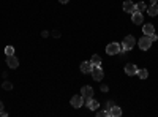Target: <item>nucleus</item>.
<instances>
[{"instance_id":"nucleus-2","label":"nucleus","mask_w":158,"mask_h":117,"mask_svg":"<svg viewBox=\"0 0 158 117\" xmlns=\"http://www.w3.org/2000/svg\"><path fill=\"white\" fill-rule=\"evenodd\" d=\"M120 51H122V48L118 43H109L106 46V54L108 56H117V54H120Z\"/></svg>"},{"instance_id":"nucleus-7","label":"nucleus","mask_w":158,"mask_h":117,"mask_svg":"<svg viewBox=\"0 0 158 117\" xmlns=\"http://www.w3.org/2000/svg\"><path fill=\"white\" fill-rule=\"evenodd\" d=\"M82 103H84V97H82V95H74V97L71 98V106H73V108H81Z\"/></svg>"},{"instance_id":"nucleus-15","label":"nucleus","mask_w":158,"mask_h":117,"mask_svg":"<svg viewBox=\"0 0 158 117\" xmlns=\"http://www.w3.org/2000/svg\"><path fill=\"white\" fill-rule=\"evenodd\" d=\"M111 115H112V117H120V115H122V109L114 105V106L111 108Z\"/></svg>"},{"instance_id":"nucleus-12","label":"nucleus","mask_w":158,"mask_h":117,"mask_svg":"<svg viewBox=\"0 0 158 117\" xmlns=\"http://www.w3.org/2000/svg\"><path fill=\"white\" fill-rule=\"evenodd\" d=\"M87 103V108L90 109V111H97L98 109V106H100V103L97 101V100H94V98H90L89 101H85Z\"/></svg>"},{"instance_id":"nucleus-4","label":"nucleus","mask_w":158,"mask_h":117,"mask_svg":"<svg viewBox=\"0 0 158 117\" xmlns=\"http://www.w3.org/2000/svg\"><path fill=\"white\" fill-rule=\"evenodd\" d=\"M81 95L84 97V101H89L92 98V95H94V89H92L90 86H84L81 89Z\"/></svg>"},{"instance_id":"nucleus-18","label":"nucleus","mask_w":158,"mask_h":117,"mask_svg":"<svg viewBox=\"0 0 158 117\" xmlns=\"http://www.w3.org/2000/svg\"><path fill=\"white\" fill-rule=\"evenodd\" d=\"M147 8V5L144 3V2H139V3H136V11H139V13H142L144 10Z\"/></svg>"},{"instance_id":"nucleus-9","label":"nucleus","mask_w":158,"mask_h":117,"mask_svg":"<svg viewBox=\"0 0 158 117\" xmlns=\"http://www.w3.org/2000/svg\"><path fill=\"white\" fill-rule=\"evenodd\" d=\"M125 73L128 76H135L138 73V67H136V65H133V63H127L125 65Z\"/></svg>"},{"instance_id":"nucleus-8","label":"nucleus","mask_w":158,"mask_h":117,"mask_svg":"<svg viewBox=\"0 0 158 117\" xmlns=\"http://www.w3.org/2000/svg\"><path fill=\"white\" fill-rule=\"evenodd\" d=\"M123 10L127 13H135L136 11V3H133L131 0H125L123 2Z\"/></svg>"},{"instance_id":"nucleus-23","label":"nucleus","mask_w":158,"mask_h":117,"mask_svg":"<svg viewBox=\"0 0 158 117\" xmlns=\"http://www.w3.org/2000/svg\"><path fill=\"white\" fill-rule=\"evenodd\" d=\"M108 90H109V87H108V86H104V84L101 86V92H108Z\"/></svg>"},{"instance_id":"nucleus-10","label":"nucleus","mask_w":158,"mask_h":117,"mask_svg":"<svg viewBox=\"0 0 158 117\" xmlns=\"http://www.w3.org/2000/svg\"><path fill=\"white\" fill-rule=\"evenodd\" d=\"M147 13H149V16H156L158 15V2H153L149 8H147Z\"/></svg>"},{"instance_id":"nucleus-19","label":"nucleus","mask_w":158,"mask_h":117,"mask_svg":"<svg viewBox=\"0 0 158 117\" xmlns=\"http://www.w3.org/2000/svg\"><path fill=\"white\" fill-rule=\"evenodd\" d=\"M5 54L6 56H15V48H13V46H6L5 48Z\"/></svg>"},{"instance_id":"nucleus-16","label":"nucleus","mask_w":158,"mask_h":117,"mask_svg":"<svg viewBox=\"0 0 158 117\" xmlns=\"http://www.w3.org/2000/svg\"><path fill=\"white\" fill-rule=\"evenodd\" d=\"M90 63H92V67H100L101 65V57L100 56H92Z\"/></svg>"},{"instance_id":"nucleus-26","label":"nucleus","mask_w":158,"mask_h":117,"mask_svg":"<svg viewBox=\"0 0 158 117\" xmlns=\"http://www.w3.org/2000/svg\"><path fill=\"white\" fill-rule=\"evenodd\" d=\"M2 109H3V103H2V101H0V111H2Z\"/></svg>"},{"instance_id":"nucleus-17","label":"nucleus","mask_w":158,"mask_h":117,"mask_svg":"<svg viewBox=\"0 0 158 117\" xmlns=\"http://www.w3.org/2000/svg\"><path fill=\"white\" fill-rule=\"evenodd\" d=\"M136 74H138V76L141 77V79H147V76H149V71H147L146 68H141V70L138 68V73H136Z\"/></svg>"},{"instance_id":"nucleus-22","label":"nucleus","mask_w":158,"mask_h":117,"mask_svg":"<svg viewBox=\"0 0 158 117\" xmlns=\"http://www.w3.org/2000/svg\"><path fill=\"white\" fill-rule=\"evenodd\" d=\"M112 106H114V101H108V103H106V109H108V111H111Z\"/></svg>"},{"instance_id":"nucleus-11","label":"nucleus","mask_w":158,"mask_h":117,"mask_svg":"<svg viewBox=\"0 0 158 117\" xmlns=\"http://www.w3.org/2000/svg\"><path fill=\"white\" fill-rule=\"evenodd\" d=\"M131 15H133V24H136V25H139V24H142V13H139V11H135V13H131Z\"/></svg>"},{"instance_id":"nucleus-24","label":"nucleus","mask_w":158,"mask_h":117,"mask_svg":"<svg viewBox=\"0 0 158 117\" xmlns=\"http://www.w3.org/2000/svg\"><path fill=\"white\" fill-rule=\"evenodd\" d=\"M0 115H2V117H6V115H8V114H6V112H5V111H3V109H2V111H0Z\"/></svg>"},{"instance_id":"nucleus-20","label":"nucleus","mask_w":158,"mask_h":117,"mask_svg":"<svg viewBox=\"0 0 158 117\" xmlns=\"http://www.w3.org/2000/svg\"><path fill=\"white\" fill-rule=\"evenodd\" d=\"M3 89H5V90H11V89H13V84H11L10 81H5V82H3Z\"/></svg>"},{"instance_id":"nucleus-1","label":"nucleus","mask_w":158,"mask_h":117,"mask_svg":"<svg viewBox=\"0 0 158 117\" xmlns=\"http://www.w3.org/2000/svg\"><path fill=\"white\" fill-rule=\"evenodd\" d=\"M135 44H136L135 36H133V35H128V36L123 38V41H122V49H123V51H130V49H133Z\"/></svg>"},{"instance_id":"nucleus-25","label":"nucleus","mask_w":158,"mask_h":117,"mask_svg":"<svg viewBox=\"0 0 158 117\" xmlns=\"http://www.w3.org/2000/svg\"><path fill=\"white\" fill-rule=\"evenodd\" d=\"M59 2H60V3H68L70 0H59Z\"/></svg>"},{"instance_id":"nucleus-5","label":"nucleus","mask_w":158,"mask_h":117,"mask_svg":"<svg viewBox=\"0 0 158 117\" xmlns=\"http://www.w3.org/2000/svg\"><path fill=\"white\" fill-rule=\"evenodd\" d=\"M6 65L10 68H18L19 67V60L16 56H6Z\"/></svg>"},{"instance_id":"nucleus-13","label":"nucleus","mask_w":158,"mask_h":117,"mask_svg":"<svg viewBox=\"0 0 158 117\" xmlns=\"http://www.w3.org/2000/svg\"><path fill=\"white\" fill-rule=\"evenodd\" d=\"M155 33V27L152 24H146L144 25V35H147V36H150V35H153Z\"/></svg>"},{"instance_id":"nucleus-14","label":"nucleus","mask_w":158,"mask_h":117,"mask_svg":"<svg viewBox=\"0 0 158 117\" xmlns=\"http://www.w3.org/2000/svg\"><path fill=\"white\" fill-rule=\"evenodd\" d=\"M81 71H82V73H90V71H92V63H90V62H82Z\"/></svg>"},{"instance_id":"nucleus-6","label":"nucleus","mask_w":158,"mask_h":117,"mask_svg":"<svg viewBox=\"0 0 158 117\" xmlns=\"http://www.w3.org/2000/svg\"><path fill=\"white\" fill-rule=\"evenodd\" d=\"M92 77L95 81H101L103 79V70L100 67H92Z\"/></svg>"},{"instance_id":"nucleus-21","label":"nucleus","mask_w":158,"mask_h":117,"mask_svg":"<svg viewBox=\"0 0 158 117\" xmlns=\"http://www.w3.org/2000/svg\"><path fill=\"white\" fill-rule=\"evenodd\" d=\"M149 38H150V41H152V43H155V41L158 40V36H156V33H153V35H150Z\"/></svg>"},{"instance_id":"nucleus-3","label":"nucleus","mask_w":158,"mask_h":117,"mask_svg":"<svg viewBox=\"0 0 158 117\" xmlns=\"http://www.w3.org/2000/svg\"><path fill=\"white\" fill-rule=\"evenodd\" d=\"M138 44H139L141 51H147V49L152 46V41H150V38H149L147 35H144V36H141V40L138 41Z\"/></svg>"}]
</instances>
